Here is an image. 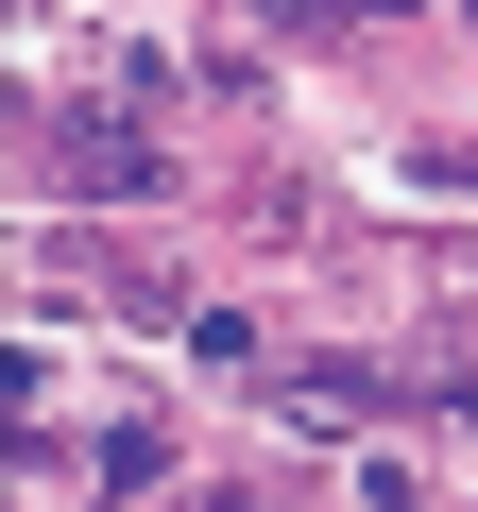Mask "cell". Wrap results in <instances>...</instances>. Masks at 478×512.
Returning a JSON list of instances; mask_svg holds the SVG:
<instances>
[{"label":"cell","instance_id":"cell-1","mask_svg":"<svg viewBox=\"0 0 478 512\" xmlns=\"http://www.w3.org/2000/svg\"><path fill=\"white\" fill-rule=\"evenodd\" d=\"M52 171H69L86 205H154V188H171V171H154V137H137L120 103H69V120H52Z\"/></svg>","mask_w":478,"mask_h":512},{"label":"cell","instance_id":"cell-2","mask_svg":"<svg viewBox=\"0 0 478 512\" xmlns=\"http://www.w3.org/2000/svg\"><path fill=\"white\" fill-rule=\"evenodd\" d=\"M154 461H171L154 427H103V444H86V478H103V495H154Z\"/></svg>","mask_w":478,"mask_h":512},{"label":"cell","instance_id":"cell-3","mask_svg":"<svg viewBox=\"0 0 478 512\" xmlns=\"http://www.w3.org/2000/svg\"><path fill=\"white\" fill-rule=\"evenodd\" d=\"M257 18H359V0H257Z\"/></svg>","mask_w":478,"mask_h":512},{"label":"cell","instance_id":"cell-4","mask_svg":"<svg viewBox=\"0 0 478 512\" xmlns=\"http://www.w3.org/2000/svg\"><path fill=\"white\" fill-rule=\"evenodd\" d=\"M188 512H274V495H188Z\"/></svg>","mask_w":478,"mask_h":512}]
</instances>
